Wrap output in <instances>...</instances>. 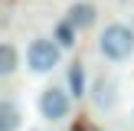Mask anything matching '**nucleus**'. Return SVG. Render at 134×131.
I'll return each mask as SVG.
<instances>
[{
    "label": "nucleus",
    "instance_id": "obj_1",
    "mask_svg": "<svg viewBox=\"0 0 134 131\" xmlns=\"http://www.w3.org/2000/svg\"><path fill=\"white\" fill-rule=\"evenodd\" d=\"M98 49L111 62H124L134 52V30L124 23H108L102 30V36H98Z\"/></svg>",
    "mask_w": 134,
    "mask_h": 131
},
{
    "label": "nucleus",
    "instance_id": "obj_2",
    "mask_svg": "<svg viewBox=\"0 0 134 131\" xmlns=\"http://www.w3.org/2000/svg\"><path fill=\"white\" fill-rule=\"evenodd\" d=\"M59 56H62V46L52 43V39H33L26 46V66L33 72H49L59 66Z\"/></svg>",
    "mask_w": 134,
    "mask_h": 131
},
{
    "label": "nucleus",
    "instance_id": "obj_3",
    "mask_svg": "<svg viewBox=\"0 0 134 131\" xmlns=\"http://www.w3.org/2000/svg\"><path fill=\"white\" fill-rule=\"evenodd\" d=\"M69 92L65 89H56V85H49V89L39 95V111H43L46 121H62V118H69Z\"/></svg>",
    "mask_w": 134,
    "mask_h": 131
},
{
    "label": "nucleus",
    "instance_id": "obj_4",
    "mask_svg": "<svg viewBox=\"0 0 134 131\" xmlns=\"http://www.w3.org/2000/svg\"><path fill=\"white\" fill-rule=\"evenodd\" d=\"M92 102H95L98 111L115 108V102H118V85L111 82V79H95V85H92Z\"/></svg>",
    "mask_w": 134,
    "mask_h": 131
},
{
    "label": "nucleus",
    "instance_id": "obj_5",
    "mask_svg": "<svg viewBox=\"0 0 134 131\" xmlns=\"http://www.w3.org/2000/svg\"><path fill=\"white\" fill-rule=\"evenodd\" d=\"M20 121H23V115H20L16 102L3 98V102H0V131H16Z\"/></svg>",
    "mask_w": 134,
    "mask_h": 131
},
{
    "label": "nucleus",
    "instance_id": "obj_6",
    "mask_svg": "<svg viewBox=\"0 0 134 131\" xmlns=\"http://www.w3.org/2000/svg\"><path fill=\"white\" fill-rule=\"evenodd\" d=\"M69 23L75 26V30L92 26V23H95V7H92V3H72L69 7Z\"/></svg>",
    "mask_w": 134,
    "mask_h": 131
},
{
    "label": "nucleus",
    "instance_id": "obj_7",
    "mask_svg": "<svg viewBox=\"0 0 134 131\" xmlns=\"http://www.w3.org/2000/svg\"><path fill=\"white\" fill-rule=\"evenodd\" d=\"M16 66H20L16 46H13V43H3V46H0V75H13Z\"/></svg>",
    "mask_w": 134,
    "mask_h": 131
},
{
    "label": "nucleus",
    "instance_id": "obj_8",
    "mask_svg": "<svg viewBox=\"0 0 134 131\" xmlns=\"http://www.w3.org/2000/svg\"><path fill=\"white\" fill-rule=\"evenodd\" d=\"M69 92L75 98L85 95V66L82 62H72V69H69Z\"/></svg>",
    "mask_w": 134,
    "mask_h": 131
},
{
    "label": "nucleus",
    "instance_id": "obj_9",
    "mask_svg": "<svg viewBox=\"0 0 134 131\" xmlns=\"http://www.w3.org/2000/svg\"><path fill=\"white\" fill-rule=\"evenodd\" d=\"M56 43L62 46V49H69V46L75 43V26H72L69 20H65V23H59V26H56Z\"/></svg>",
    "mask_w": 134,
    "mask_h": 131
},
{
    "label": "nucleus",
    "instance_id": "obj_10",
    "mask_svg": "<svg viewBox=\"0 0 134 131\" xmlns=\"http://www.w3.org/2000/svg\"><path fill=\"white\" fill-rule=\"evenodd\" d=\"M75 131H82V128H75Z\"/></svg>",
    "mask_w": 134,
    "mask_h": 131
},
{
    "label": "nucleus",
    "instance_id": "obj_11",
    "mask_svg": "<svg viewBox=\"0 0 134 131\" xmlns=\"http://www.w3.org/2000/svg\"><path fill=\"white\" fill-rule=\"evenodd\" d=\"M131 121H134V115H131Z\"/></svg>",
    "mask_w": 134,
    "mask_h": 131
}]
</instances>
